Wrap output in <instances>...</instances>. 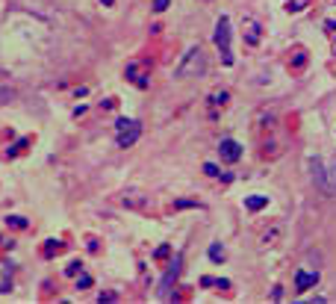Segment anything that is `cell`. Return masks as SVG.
Segmentation results:
<instances>
[{"instance_id": "cell-16", "label": "cell", "mask_w": 336, "mask_h": 304, "mask_svg": "<svg viewBox=\"0 0 336 304\" xmlns=\"http://www.w3.org/2000/svg\"><path fill=\"white\" fill-rule=\"evenodd\" d=\"M6 101H12V89H0V103H6Z\"/></svg>"}, {"instance_id": "cell-20", "label": "cell", "mask_w": 336, "mask_h": 304, "mask_svg": "<svg viewBox=\"0 0 336 304\" xmlns=\"http://www.w3.org/2000/svg\"><path fill=\"white\" fill-rule=\"evenodd\" d=\"M334 186H336V171H334Z\"/></svg>"}, {"instance_id": "cell-12", "label": "cell", "mask_w": 336, "mask_h": 304, "mask_svg": "<svg viewBox=\"0 0 336 304\" xmlns=\"http://www.w3.org/2000/svg\"><path fill=\"white\" fill-rule=\"evenodd\" d=\"M6 225H12V228H27V219H21V216H9Z\"/></svg>"}, {"instance_id": "cell-4", "label": "cell", "mask_w": 336, "mask_h": 304, "mask_svg": "<svg viewBox=\"0 0 336 304\" xmlns=\"http://www.w3.org/2000/svg\"><path fill=\"white\" fill-rule=\"evenodd\" d=\"M218 154H221L224 163H239L242 148H239V142H233V139H221V142H218Z\"/></svg>"}, {"instance_id": "cell-15", "label": "cell", "mask_w": 336, "mask_h": 304, "mask_svg": "<svg viewBox=\"0 0 336 304\" xmlns=\"http://www.w3.org/2000/svg\"><path fill=\"white\" fill-rule=\"evenodd\" d=\"M153 9H156V12H165V9H168V0H153Z\"/></svg>"}, {"instance_id": "cell-17", "label": "cell", "mask_w": 336, "mask_h": 304, "mask_svg": "<svg viewBox=\"0 0 336 304\" xmlns=\"http://www.w3.org/2000/svg\"><path fill=\"white\" fill-rule=\"evenodd\" d=\"M77 287H92V278H89V275H80V281H77Z\"/></svg>"}, {"instance_id": "cell-8", "label": "cell", "mask_w": 336, "mask_h": 304, "mask_svg": "<svg viewBox=\"0 0 336 304\" xmlns=\"http://www.w3.org/2000/svg\"><path fill=\"white\" fill-rule=\"evenodd\" d=\"M266 204H269L266 195H248V198H245V207H248V210H263Z\"/></svg>"}, {"instance_id": "cell-1", "label": "cell", "mask_w": 336, "mask_h": 304, "mask_svg": "<svg viewBox=\"0 0 336 304\" xmlns=\"http://www.w3.org/2000/svg\"><path fill=\"white\" fill-rule=\"evenodd\" d=\"M204 71H207V56H204V50H201V47H192V50L186 53V59L177 65V71H174V74H177L180 80H186V77H201Z\"/></svg>"}, {"instance_id": "cell-11", "label": "cell", "mask_w": 336, "mask_h": 304, "mask_svg": "<svg viewBox=\"0 0 336 304\" xmlns=\"http://www.w3.org/2000/svg\"><path fill=\"white\" fill-rule=\"evenodd\" d=\"M210 260H213V263H221V260H224V248H221L218 242L210 245Z\"/></svg>"}, {"instance_id": "cell-9", "label": "cell", "mask_w": 336, "mask_h": 304, "mask_svg": "<svg viewBox=\"0 0 336 304\" xmlns=\"http://www.w3.org/2000/svg\"><path fill=\"white\" fill-rule=\"evenodd\" d=\"M201 287H221V290H230V281H224V278H201Z\"/></svg>"}, {"instance_id": "cell-14", "label": "cell", "mask_w": 336, "mask_h": 304, "mask_svg": "<svg viewBox=\"0 0 336 304\" xmlns=\"http://www.w3.org/2000/svg\"><path fill=\"white\" fill-rule=\"evenodd\" d=\"M204 171H207V174H210V177H218V174H221V171H218V169H215V166H213V163H207V166H204Z\"/></svg>"}, {"instance_id": "cell-13", "label": "cell", "mask_w": 336, "mask_h": 304, "mask_svg": "<svg viewBox=\"0 0 336 304\" xmlns=\"http://www.w3.org/2000/svg\"><path fill=\"white\" fill-rule=\"evenodd\" d=\"M286 9H289V12H301V9H304V0H289Z\"/></svg>"}, {"instance_id": "cell-19", "label": "cell", "mask_w": 336, "mask_h": 304, "mask_svg": "<svg viewBox=\"0 0 336 304\" xmlns=\"http://www.w3.org/2000/svg\"><path fill=\"white\" fill-rule=\"evenodd\" d=\"M100 3H103V6H112V0H100Z\"/></svg>"}, {"instance_id": "cell-3", "label": "cell", "mask_w": 336, "mask_h": 304, "mask_svg": "<svg viewBox=\"0 0 336 304\" xmlns=\"http://www.w3.org/2000/svg\"><path fill=\"white\" fill-rule=\"evenodd\" d=\"M115 130H118V148L136 145V139H139V133H142L139 121H130V118H118V121H115Z\"/></svg>"}, {"instance_id": "cell-10", "label": "cell", "mask_w": 336, "mask_h": 304, "mask_svg": "<svg viewBox=\"0 0 336 304\" xmlns=\"http://www.w3.org/2000/svg\"><path fill=\"white\" fill-rule=\"evenodd\" d=\"M62 251V242L59 239H47V245H44V257H53V254H59Z\"/></svg>"}, {"instance_id": "cell-18", "label": "cell", "mask_w": 336, "mask_h": 304, "mask_svg": "<svg viewBox=\"0 0 336 304\" xmlns=\"http://www.w3.org/2000/svg\"><path fill=\"white\" fill-rule=\"evenodd\" d=\"M97 302H115V293H100Z\"/></svg>"}, {"instance_id": "cell-5", "label": "cell", "mask_w": 336, "mask_h": 304, "mask_svg": "<svg viewBox=\"0 0 336 304\" xmlns=\"http://www.w3.org/2000/svg\"><path fill=\"white\" fill-rule=\"evenodd\" d=\"M180 275V257H174V263H171V269L165 272V278H162V284H159V296L162 299H168L171 296V281Z\"/></svg>"}, {"instance_id": "cell-2", "label": "cell", "mask_w": 336, "mask_h": 304, "mask_svg": "<svg viewBox=\"0 0 336 304\" xmlns=\"http://www.w3.org/2000/svg\"><path fill=\"white\" fill-rule=\"evenodd\" d=\"M213 38H215V47L221 50V62H224V65H233V53H230V18H227V15L218 18Z\"/></svg>"}, {"instance_id": "cell-6", "label": "cell", "mask_w": 336, "mask_h": 304, "mask_svg": "<svg viewBox=\"0 0 336 304\" xmlns=\"http://www.w3.org/2000/svg\"><path fill=\"white\" fill-rule=\"evenodd\" d=\"M316 284H319V272H304V269L295 272V290L298 293H304V290H310Z\"/></svg>"}, {"instance_id": "cell-7", "label": "cell", "mask_w": 336, "mask_h": 304, "mask_svg": "<svg viewBox=\"0 0 336 304\" xmlns=\"http://www.w3.org/2000/svg\"><path fill=\"white\" fill-rule=\"evenodd\" d=\"M127 77H130V80H133L136 86H142V89L148 86V80H145V77L139 74V65H136V62H130V65H127Z\"/></svg>"}]
</instances>
